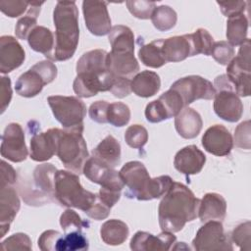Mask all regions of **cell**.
Segmentation results:
<instances>
[{
	"instance_id": "1",
	"label": "cell",
	"mask_w": 251,
	"mask_h": 251,
	"mask_svg": "<svg viewBox=\"0 0 251 251\" xmlns=\"http://www.w3.org/2000/svg\"><path fill=\"white\" fill-rule=\"evenodd\" d=\"M200 199L184 184L174 181L158 207V220L162 230L180 231L186 223L198 217Z\"/></svg>"
},
{
	"instance_id": "2",
	"label": "cell",
	"mask_w": 251,
	"mask_h": 251,
	"mask_svg": "<svg viewBox=\"0 0 251 251\" xmlns=\"http://www.w3.org/2000/svg\"><path fill=\"white\" fill-rule=\"evenodd\" d=\"M119 173L125 185L127 187L125 193L126 196L139 201L163 197L174 182L169 176L150 177L146 167L138 161L126 163Z\"/></svg>"
},
{
	"instance_id": "3",
	"label": "cell",
	"mask_w": 251,
	"mask_h": 251,
	"mask_svg": "<svg viewBox=\"0 0 251 251\" xmlns=\"http://www.w3.org/2000/svg\"><path fill=\"white\" fill-rule=\"evenodd\" d=\"M56 27L55 46L52 61L71 59L77 47L79 39L78 10L75 1H58L53 12Z\"/></svg>"
},
{
	"instance_id": "4",
	"label": "cell",
	"mask_w": 251,
	"mask_h": 251,
	"mask_svg": "<svg viewBox=\"0 0 251 251\" xmlns=\"http://www.w3.org/2000/svg\"><path fill=\"white\" fill-rule=\"evenodd\" d=\"M55 200L63 206L87 212L97 199V194L82 187L79 176L71 171L59 170L55 176Z\"/></svg>"
},
{
	"instance_id": "5",
	"label": "cell",
	"mask_w": 251,
	"mask_h": 251,
	"mask_svg": "<svg viewBox=\"0 0 251 251\" xmlns=\"http://www.w3.org/2000/svg\"><path fill=\"white\" fill-rule=\"evenodd\" d=\"M83 129H60L56 155L66 169L77 175L82 173L88 159L87 145L82 135Z\"/></svg>"
},
{
	"instance_id": "6",
	"label": "cell",
	"mask_w": 251,
	"mask_h": 251,
	"mask_svg": "<svg viewBox=\"0 0 251 251\" xmlns=\"http://www.w3.org/2000/svg\"><path fill=\"white\" fill-rule=\"evenodd\" d=\"M47 102L55 119L65 129H83L86 106L82 100L75 96L52 95Z\"/></svg>"
},
{
	"instance_id": "7",
	"label": "cell",
	"mask_w": 251,
	"mask_h": 251,
	"mask_svg": "<svg viewBox=\"0 0 251 251\" xmlns=\"http://www.w3.org/2000/svg\"><path fill=\"white\" fill-rule=\"evenodd\" d=\"M216 95L214 97V111L218 117L229 123L240 120L243 114V104L226 75L215 78Z\"/></svg>"
},
{
	"instance_id": "8",
	"label": "cell",
	"mask_w": 251,
	"mask_h": 251,
	"mask_svg": "<svg viewBox=\"0 0 251 251\" xmlns=\"http://www.w3.org/2000/svg\"><path fill=\"white\" fill-rule=\"evenodd\" d=\"M170 89L179 95L184 107H187L189 104L199 99H214L216 95V89L212 82L195 75L178 78L171 85Z\"/></svg>"
},
{
	"instance_id": "9",
	"label": "cell",
	"mask_w": 251,
	"mask_h": 251,
	"mask_svg": "<svg viewBox=\"0 0 251 251\" xmlns=\"http://www.w3.org/2000/svg\"><path fill=\"white\" fill-rule=\"evenodd\" d=\"M192 247L197 251L232 250L230 238L225 233L220 221H209L202 226L192 240Z\"/></svg>"
},
{
	"instance_id": "10",
	"label": "cell",
	"mask_w": 251,
	"mask_h": 251,
	"mask_svg": "<svg viewBox=\"0 0 251 251\" xmlns=\"http://www.w3.org/2000/svg\"><path fill=\"white\" fill-rule=\"evenodd\" d=\"M1 156L14 163L26 159L28 151L25 141V132L18 123L7 125L1 137Z\"/></svg>"
},
{
	"instance_id": "11",
	"label": "cell",
	"mask_w": 251,
	"mask_h": 251,
	"mask_svg": "<svg viewBox=\"0 0 251 251\" xmlns=\"http://www.w3.org/2000/svg\"><path fill=\"white\" fill-rule=\"evenodd\" d=\"M114 78L115 75L109 70L99 74L79 73L74 80L73 89L78 97L89 98L100 91H110Z\"/></svg>"
},
{
	"instance_id": "12",
	"label": "cell",
	"mask_w": 251,
	"mask_h": 251,
	"mask_svg": "<svg viewBox=\"0 0 251 251\" xmlns=\"http://www.w3.org/2000/svg\"><path fill=\"white\" fill-rule=\"evenodd\" d=\"M83 175L92 182L100 184L101 187L122 191L125 183L120 173L91 156L88 157L82 169Z\"/></svg>"
},
{
	"instance_id": "13",
	"label": "cell",
	"mask_w": 251,
	"mask_h": 251,
	"mask_svg": "<svg viewBox=\"0 0 251 251\" xmlns=\"http://www.w3.org/2000/svg\"><path fill=\"white\" fill-rule=\"evenodd\" d=\"M82 13L85 25L91 34L104 36L112 28L107 3L104 1H83Z\"/></svg>"
},
{
	"instance_id": "14",
	"label": "cell",
	"mask_w": 251,
	"mask_h": 251,
	"mask_svg": "<svg viewBox=\"0 0 251 251\" xmlns=\"http://www.w3.org/2000/svg\"><path fill=\"white\" fill-rule=\"evenodd\" d=\"M202 146L215 156H226L233 147V139L229 130L223 125H214L207 128L202 136Z\"/></svg>"
},
{
	"instance_id": "15",
	"label": "cell",
	"mask_w": 251,
	"mask_h": 251,
	"mask_svg": "<svg viewBox=\"0 0 251 251\" xmlns=\"http://www.w3.org/2000/svg\"><path fill=\"white\" fill-rule=\"evenodd\" d=\"M176 237L173 232L162 230L158 235L146 231H137L130 239V249L134 251H162L170 250L176 243Z\"/></svg>"
},
{
	"instance_id": "16",
	"label": "cell",
	"mask_w": 251,
	"mask_h": 251,
	"mask_svg": "<svg viewBox=\"0 0 251 251\" xmlns=\"http://www.w3.org/2000/svg\"><path fill=\"white\" fill-rule=\"evenodd\" d=\"M60 128H49L47 131L33 134L30 138V159L35 162H45L57 153V143Z\"/></svg>"
},
{
	"instance_id": "17",
	"label": "cell",
	"mask_w": 251,
	"mask_h": 251,
	"mask_svg": "<svg viewBox=\"0 0 251 251\" xmlns=\"http://www.w3.org/2000/svg\"><path fill=\"white\" fill-rule=\"evenodd\" d=\"M25 53L19 41L11 35L0 37V72L5 75L24 63Z\"/></svg>"
},
{
	"instance_id": "18",
	"label": "cell",
	"mask_w": 251,
	"mask_h": 251,
	"mask_svg": "<svg viewBox=\"0 0 251 251\" xmlns=\"http://www.w3.org/2000/svg\"><path fill=\"white\" fill-rule=\"evenodd\" d=\"M20 199L13 185L0 186V237L9 231L10 226L20 210Z\"/></svg>"
},
{
	"instance_id": "19",
	"label": "cell",
	"mask_w": 251,
	"mask_h": 251,
	"mask_svg": "<svg viewBox=\"0 0 251 251\" xmlns=\"http://www.w3.org/2000/svg\"><path fill=\"white\" fill-rule=\"evenodd\" d=\"M206 163L205 154L195 145H188L176 152L174 166L176 171L185 175L199 174Z\"/></svg>"
},
{
	"instance_id": "20",
	"label": "cell",
	"mask_w": 251,
	"mask_h": 251,
	"mask_svg": "<svg viewBox=\"0 0 251 251\" xmlns=\"http://www.w3.org/2000/svg\"><path fill=\"white\" fill-rule=\"evenodd\" d=\"M162 52L166 62H180L194 56L190 33L162 39Z\"/></svg>"
},
{
	"instance_id": "21",
	"label": "cell",
	"mask_w": 251,
	"mask_h": 251,
	"mask_svg": "<svg viewBox=\"0 0 251 251\" xmlns=\"http://www.w3.org/2000/svg\"><path fill=\"white\" fill-rule=\"evenodd\" d=\"M203 121L200 114L190 107H184L175 117L176 132L185 139L195 138L201 131Z\"/></svg>"
},
{
	"instance_id": "22",
	"label": "cell",
	"mask_w": 251,
	"mask_h": 251,
	"mask_svg": "<svg viewBox=\"0 0 251 251\" xmlns=\"http://www.w3.org/2000/svg\"><path fill=\"white\" fill-rule=\"evenodd\" d=\"M226 199L218 193H206L200 200L198 208V217L202 223L209 221L222 222L226 218Z\"/></svg>"
},
{
	"instance_id": "23",
	"label": "cell",
	"mask_w": 251,
	"mask_h": 251,
	"mask_svg": "<svg viewBox=\"0 0 251 251\" xmlns=\"http://www.w3.org/2000/svg\"><path fill=\"white\" fill-rule=\"evenodd\" d=\"M107 67L113 75L128 78L139 71V64L134 57V52H109Z\"/></svg>"
},
{
	"instance_id": "24",
	"label": "cell",
	"mask_w": 251,
	"mask_h": 251,
	"mask_svg": "<svg viewBox=\"0 0 251 251\" xmlns=\"http://www.w3.org/2000/svg\"><path fill=\"white\" fill-rule=\"evenodd\" d=\"M57 169L50 163H44L35 167L33 171V181L36 192L45 196L48 200H55V176Z\"/></svg>"
},
{
	"instance_id": "25",
	"label": "cell",
	"mask_w": 251,
	"mask_h": 251,
	"mask_svg": "<svg viewBox=\"0 0 251 251\" xmlns=\"http://www.w3.org/2000/svg\"><path fill=\"white\" fill-rule=\"evenodd\" d=\"M131 92L143 98H148L157 94L161 87V79L157 73L143 71L137 73L130 81Z\"/></svg>"
},
{
	"instance_id": "26",
	"label": "cell",
	"mask_w": 251,
	"mask_h": 251,
	"mask_svg": "<svg viewBox=\"0 0 251 251\" xmlns=\"http://www.w3.org/2000/svg\"><path fill=\"white\" fill-rule=\"evenodd\" d=\"M46 84L43 76L31 67L19 76L15 83V89L20 96L31 98L39 94Z\"/></svg>"
},
{
	"instance_id": "27",
	"label": "cell",
	"mask_w": 251,
	"mask_h": 251,
	"mask_svg": "<svg viewBox=\"0 0 251 251\" xmlns=\"http://www.w3.org/2000/svg\"><path fill=\"white\" fill-rule=\"evenodd\" d=\"M26 40L33 51L42 53L50 60L52 59L55 46V36L48 27L42 25L35 26L28 34Z\"/></svg>"
},
{
	"instance_id": "28",
	"label": "cell",
	"mask_w": 251,
	"mask_h": 251,
	"mask_svg": "<svg viewBox=\"0 0 251 251\" xmlns=\"http://www.w3.org/2000/svg\"><path fill=\"white\" fill-rule=\"evenodd\" d=\"M92 156L114 169L121 162V145L113 135H107L92 150Z\"/></svg>"
},
{
	"instance_id": "29",
	"label": "cell",
	"mask_w": 251,
	"mask_h": 251,
	"mask_svg": "<svg viewBox=\"0 0 251 251\" xmlns=\"http://www.w3.org/2000/svg\"><path fill=\"white\" fill-rule=\"evenodd\" d=\"M107 54L105 50L94 49L85 52L76 62V74L79 73H103L108 71Z\"/></svg>"
},
{
	"instance_id": "30",
	"label": "cell",
	"mask_w": 251,
	"mask_h": 251,
	"mask_svg": "<svg viewBox=\"0 0 251 251\" xmlns=\"http://www.w3.org/2000/svg\"><path fill=\"white\" fill-rule=\"evenodd\" d=\"M129 234L127 225L117 219L106 221L100 228L101 239L107 245L117 246L123 244Z\"/></svg>"
},
{
	"instance_id": "31",
	"label": "cell",
	"mask_w": 251,
	"mask_h": 251,
	"mask_svg": "<svg viewBox=\"0 0 251 251\" xmlns=\"http://www.w3.org/2000/svg\"><path fill=\"white\" fill-rule=\"evenodd\" d=\"M226 75L238 96L247 97L250 95L251 72L240 68L233 58L226 66Z\"/></svg>"
},
{
	"instance_id": "32",
	"label": "cell",
	"mask_w": 251,
	"mask_h": 251,
	"mask_svg": "<svg viewBox=\"0 0 251 251\" xmlns=\"http://www.w3.org/2000/svg\"><path fill=\"white\" fill-rule=\"evenodd\" d=\"M108 39L112 52H134V35L126 25H117L112 26Z\"/></svg>"
},
{
	"instance_id": "33",
	"label": "cell",
	"mask_w": 251,
	"mask_h": 251,
	"mask_svg": "<svg viewBox=\"0 0 251 251\" xmlns=\"http://www.w3.org/2000/svg\"><path fill=\"white\" fill-rule=\"evenodd\" d=\"M248 24V19L244 13L227 18L226 38L231 46L241 45L247 39Z\"/></svg>"
},
{
	"instance_id": "34",
	"label": "cell",
	"mask_w": 251,
	"mask_h": 251,
	"mask_svg": "<svg viewBox=\"0 0 251 251\" xmlns=\"http://www.w3.org/2000/svg\"><path fill=\"white\" fill-rule=\"evenodd\" d=\"M138 58L143 65L149 68L158 69L164 66L167 62L162 52V39H156L140 46Z\"/></svg>"
},
{
	"instance_id": "35",
	"label": "cell",
	"mask_w": 251,
	"mask_h": 251,
	"mask_svg": "<svg viewBox=\"0 0 251 251\" xmlns=\"http://www.w3.org/2000/svg\"><path fill=\"white\" fill-rule=\"evenodd\" d=\"M42 5L43 2H29V6L25 16L20 18L15 26V33L19 39H27V36L30 33V31L35 26H37V18L39 16L40 7Z\"/></svg>"
},
{
	"instance_id": "36",
	"label": "cell",
	"mask_w": 251,
	"mask_h": 251,
	"mask_svg": "<svg viewBox=\"0 0 251 251\" xmlns=\"http://www.w3.org/2000/svg\"><path fill=\"white\" fill-rule=\"evenodd\" d=\"M89 243L82 230H74L62 234L58 240L56 251L87 250Z\"/></svg>"
},
{
	"instance_id": "37",
	"label": "cell",
	"mask_w": 251,
	"mask_h": 251,
	"mask_svg": "<svg viewBox=\"0 0 251 251\" xmlns=\"http://www.w3.org/2000/svg\"><path fill=\"white\" fill-rule=\"evenodd\" d=\"M151 21L153 25L160 31H167L172 29L177 21V15L176 11L168 5H161L156 7Z\"/></svg>"
},
{
	"instance_id": "38",
	"label": "cell",
	"mask_w": 251,
	"mask_h": 251,
	"mask_svg": "<svg viewBox=\"0 0 251 251\" xmlns=\"http://www.w3.org/2000/svg\"><path fill=\"white\" fill-rule=\"evenodd\" d=\"M130 120L129 107L123 102H113L109 104L107 112V122L114 126L122 127L128 124Z\"/></svg>"
},
{
	"instance_id": "39",
	"label": "cell",
	"mask_w": 251,
	"mask_h": 251,
	"mask_svg": "<svg viewBox=\"0 0 251 251\" xmlns=\"http://www.w3.org/2000/svg\"><path fill=\"white\" fill-rule=\"evenodd\" d=\"M193 46L194 56L203 54L210 56L214 45V38L205 28H198L193 33H190Z\"/></svg>"
},
{
	"instance_id": "40",
	"label": "cell",
	"mask_w": 251,
	"mask_h": 251,
	"mask_svg": "<svg viewBox=\"0 0 251 251\" xmlns=\"http://www.w3.org/2000/svg\"><path fill=\"white\" fill-rule=\"evenodd\" d=\"M125 140L129 147L140 149L148 141V131L141 125L129 126L125 132Z\"/></svg>"
},
{
	"instance_id": "41",
	"label": "cell",
	"mask_w": 251,
	"mask_h": 251,
	"mask_svg": "<svg viewBox=\"0 0 251 251\" xmlns=\"http://www.w3.org/2000/svg\"><path fill=\"white\" fill-rule=\"evenodd\" d=\"M60 225L64 232L82 230L83 227L88 228L89 223L83 221L80 216L73 209H67L60 217Z\"/></svg>"
},
{
	"instance_id": "42",
	"label": "cell",
	"mask_w": 251,
	"mask_h": 251,
	"mask_svg": "<svg viewBox=\"0 0 251 251\" xmlns=\"http://www.w3.org/2000/svg\"><path fill=\"white\" fill-rule=\"evenodd\" d=\"M230 240L235 243L240 250L250 251L251 246V223L246 221L238 225L232 231Z\"/></svg>"
},
{
	"instance_id": "43",
	"label": "cell",
	"mask_w": 251,
	"mask_h": 251,
	"mask_svg": "<svg viewBox=\"0 0 251 251\" xmlns=\"http://www.w3.org/2000/svg\"><path fill=\"white\" fill-rule=\"evenodd\" d=\"M129 13L140 20L151 19V16L156 8V3L144 0H129L126 2Z\"/></svg>"
},
{
	"instance_id": "44",
	"label": "cell",
	"mask_w": 251,
	"mask_h": 251,
	"mask_svg": "<svg viewBox=\"0 0 251 251\" xmlns=\"http://www.w3.org/2000/svg\"><path fill=\"white\" fill-rule=\"evenodd\" d=\"M211 56L219 64L227 66L234 57V48L227 41H217L214 42Z\"/></svg>"
},
{
	"instance_id": "45",
	"label": "cell",
	"mask_w": 251,
	"mask_h": 251,
	"mask_svg": "<svg viewBox=\"0 0 251 251\" xmlns=\"http://www.w3.org/2000/svg\"><path fill=\"white\" fill-rule=\"evenodd\" d=\"M3 250H31L32 244L29 236L23 232H18L7 237L1 242Z\"/></svg>"
},
{
	"instance_id": "46",
	"label": "cell",
	"mask_w": 251,
	"mask_h": 251,
	"mask_svg": "<svg viewBox=\"0 0 251 251\" xmlns=\"http://www.w3.org/2000/svg\"><path fill=\"white\" fill-rule=\"evenodd\" d=\"M144 114L146 120L153 124H157L170 119L169 113L164 103L159 98L147 104Z\"/></svg>"
},
{
	"instance_id": "47",
	"label": "cell",
	"mask_w": 251,
	"mask_h": 251,
	"mask_svg": "<svg viewBox=\"0 0 251 251\" xmlns=\"http://www.w3.org/2000/svg\"><path fill=\"white\" fill-rule=\"evenodd\" d=\"M159 99L164 103V105L169 113L170 119L173 117H176L184 108L183 102H182L181 98L179 97V95L172 89H169L168 91L164 92L159 97Z\"/></svg>"
},
{
	"instance_id": "48",
	"label": "cell",
	"mask_w": 251,
	"mask_h": 251,
	"mask_svg": "<svg viewBox=\"0 0 251 251\" xmlns=\"http://www.w3.org/2000/svg\"><path fill=\"white\" fill-rule=\"evenodd\" d=\"M29 2L21 0H2L0 1V10L10 18L22 16L28 9Z\"/></svg>"
},
{
	"instance_id": "49",
	"label": "cell",
	"mask_w": 251,
	"mask_h": 251,
	"mask_svg": "<svg viewBox=\"0 0 251 251\" xmlns=\"http://www.w3.org/2000/svg\"><path fill=\"white\" fill-rule=\"evenodd\" d=\"M250 121L242 122L234 130V143L240 149L250 150Z\"/></svg>"
},
{
	"instance_id": "50",
	"label": "cell",
	"mask_w": 251,
	"mask_h": 251,
	"mask_svg": "<svg viewBox=\"0 0 251 251\" xmlns=\"http://www.w3.org/2000/svg\"><path fill=\"white\" fill-rule=\"evenodd\" d=\"M61 233L57 230L48 229L41 233L38 238L37 245L42 251H55L57 248V243L61 237Z\"/></svg>"
},
{
	"instance_id": "51",
	"label": "cell",
	"mask_w": 251,
	"mask_h": 251,
	"mask_svg": "<svg viewBox=\"0 0 251 251\" xmlns=\"http://www.w3.org/2000/svg\"><path fill=\"white\" fill-rule=\"evenodd\" d=\"M109 104L107 101L99 100L93 102L88 110V115L92 121L98 124H106L107 122V112Z\"/></svg>"
},
{
	"instance_id": "52",
	"label": "cell",
	"mask_w": 251,
	"mask_h": 251,
	"mask_svg": "<svg viewBox=\"0 0 251 251\" xmlns=\"http://www.w3.org/2000/svg\"><path fill=\"white\" fill-rule=\"evenodd\" d=\"M130 81L131 80L128 77L115 75L114 82L112 84L110 92L118 98H124L128 96L131 93Z\"/></svg>"
},
{
	"instance_id": "53",
	"label": "cell",
	"mask_w": 251,
	"mask_h": 251,
	"mask_svg": "<svg viewBox=\"0 0 251 251\" xmlns=\"http://www.w3.org/2000/svg\"><path fill=\"white\" fill-rule=\"evenodd\" d=\"M32 68L35 69L43 76L47 84L52 82L57 76V67L50 60L37 62L35 65L32 66Z\"/></svg>"
},
{
	"instance_id": "54",
	"label": "cell",
	"mask_w": 251,
	"mask_h": 251,
	"mask_svg": "<svg viewBox=\"0 0 251 251\" xmlns=\"http://www.w3.org/2000/svg\"><path fill=\"white\" fill-rule=\"evenodd\" d=\"M224 16L230 17L233 15L244 13L246 8L245 1H217Z\"/></svg>"
},
{
	"instance_id": "55",
	"label": "cell",
	"mask_w": 251,
	"mask_h": 251,
	"mask_svg": "<svg viewBox=\"0 0 251 251\" xmlns=\"http://www.w3.org/2000/svg\"><path fill=\"white\" fill-rule=\"evenodd\" d=\"M12 99V88H11V79L9 76L3 75L1 77V86H0V110L1 114L5 112L6 108L9 106Z\"/></svg>"
},
{
	"instance_id": "56",
	"label": "cell",
	"mask_w": 251,
	"mask_h": 251,
	"mask_svg": "<svg viewBox=\"0 0 251 251\" xmlns=\"http://www.w3.org/2000/svg\"><path fill=\"white\" fill-rule=\"evenodd\" d=\"M111 212V208H109L108 206H106L98 197V194H97V199L96 201L94 202V204L91 206V208L85 212V214L91 218V219H94L96 221H101V220H104L106 219L109 214Z\"/></svg>"
},
{
	"instance_id": "57",
	"label": "cell",
	"mask_w": 251,
	"mask_h": 251,
	"mask_svg": "<svg viewBox=\"0 0 251 251\" xmlns=\"http://www.w3.org/2000/svg\"><path fill=\"white\" fill-rule=\"evenodd\" d=\"M0 186L4 185H13L17 180V173L14 168L5 162L1 161V179Z\"/></svg>"
},
{
	"instance_id": "58",
	"label": "cell",
	"mask_w": 251,
	"mask_h": 251,
	"mask_svg": "<svg viewBox=\"0 0 251 251\" xmlns=\"http://www.w3.org/2000/svg\"><path fill=\"white\" fill-rule=\"evenodd\" d=\"M99 199L109 208H112L121 198V191L101 187L98 192Z\"/></svg>"
}]
</instances>
